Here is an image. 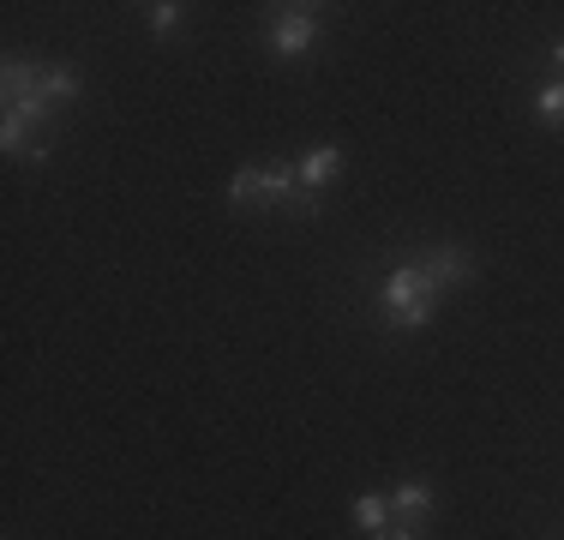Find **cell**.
Here are the masks:
<instances>
[{
	"label": "cell",
	"mask_w": 564,
	"mask_h": 540,
	"mask_svg": "<svg viewBox=\"0 0 564 540\" xmlns=\"http://www.w3.org/2000/svg\"><path fill=\"white\" fill-rule=\"evenodd\" d=\"M379 301H384V318H391L397 331H426L445 294H438L433 282L421 277V264H402V270H391V277H384V294H379Z\"/></svg>",
	"instance_id": "6da1fadb"
},
{
	"label": "cell",
	"mask_w": 564,
	"mask_h": 540,
	"mask_svg": "<svg viewBox=\"0 0 564 540\" xmlns=\"http://www.w3.org/2000/svg\"><path fill=\"white\" fill-rule=\"evenodd\" d=\"M228 205H240V210L294 205V169H240L228 181Z\"/></svg>",
	"instance_id": "7a4b0ae2"
},
{
	"label": "cell",
	"mask_w": 564,
	"mask_h": 540,
	"mask_svg": "<svg viewBox=\"0 0 564 540\" xmlns=\"http://www.w3.org/2000/svg\"><path fill=\"white\" fill-rule=\"evenodd\" d=\"M337 174H343V151L337 144H313V151L294 162V205L289 210H301V216L318 210V193H325Z\"/></svg>",
	"instance_id": "3957f363"
},
{
	"label": "cell",
	"mask_w": 564,
	"mask_h": 540,
	"mask_svg": "<svg viewBox=\"0 0 564 540\" xmlns=\"http://www.w3.org/2000/svg\"><path fill=\"white\" fill-rule=\"evenodd\" d=\"M264 43H271L282 61H301V54L318 43V7H282L271 19V31H264Z\"/></svg>",
	"instance_id": "277c9868"
},
{
	"label": "cell",
	"mask_w": 564,
	"mask_h": 540,
	"mask_svg": "<svg viewBox=\"0 0 564 540\" xmlns=\"http://www.w3.org/2000/svg\"><path fill=\"white\" fill-rule=\"evenodd\" d=\"M414 264H421V277L433 282L438 294L463 289V282L475 277V259H468L463 247H426V252H421V259H414Z\"/></svg>",
	"instance_id": "5b68a950"
},
{
	"label": "cell",
	"mask_w": 564,
	"mask_h": 540,
	"mask_svg": "<svg viewBox=\"0 0 564 540\" xmlns=\"http://www.w3.org/2000/svg\"><path fill=\"white\" fill-rule=\"evenodd\" d=\"M426 517H433V486H426V480H402L391 493V529H414V534H421Z\"/></svg>",
	"instance_id": "8992f818"
},
{
	"label": "cell",
	"mask_w": 564,
	"mask_h": 540,
	"mask_svg": "<svg viewBox=\"0 0 564 540\" xmlns=\"http://www.w3.org/2000/svg\"><path fill=\"white\" fill-rule=\"evenodd\" d=\"M78 97V78L66 73V66H43V85H36V102L43 108H61V102H73Z\"/></svg>",
	"instance_id": "52a82bcc"
},
{
	"label": "cell",
	"mask_w": 564,
	"mask_h": 540,
	"mask_svg": "<svg viewBox=\"0 0 564 540\" xmlns=\"http://www.w3.org/2000/svg\"><path fill=\"white\" fill-rule=\"evenodd\" d=\"M355 522H360L367 534H384V529H391V498L360 493V498H355Z\"/></svg>",
	"instance_id": "ba28073f"
},
{
	"label": "cell",
	"mask_w": 564,
	"mask_h": 540,
	"mask_svg": "<svg viewBox=\"0 0 564 540\" xmlns=\"http://www.w3.org/2000/svg\"><path fill=\"white\" fill-rule=\"evenodd\" d=\"M534 120H541V127H564V78L534 97Z\"/></svg>",
	"instance_id": "9c48e42d"
},
{
	"label": "cell",
	"mask_w": 564,
	"mask_h": 540,
	"mask_svg": "<svg viewBox=\"0 0 564 540\" xmlns=\"http://www.w3.org/2000/svg\"><path fill=\"white\" fill-rule=\"evenodd\" d=\"M181 19H186V7H174V0H156V7H151V31L156 36H174V31H181Z\"/></svg>",
	"instance_id": "30bf717a"
},
{
	"label": "cell",
	"mask_w": 564,
	"mask_h": 540,
	"mask_svg": "<svg viewBox=\"0 0 564 540\" xmlns=\"http://www.w3.org/2000/svg\"><path fill=\"white\" fill-rule=\"evenodd\" d=\"M372 540H421L414 529H384V534H372Z\"/></svg>",
	"instance_id": "8fae6325"
}]
</instances>
